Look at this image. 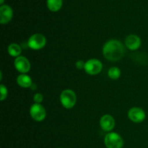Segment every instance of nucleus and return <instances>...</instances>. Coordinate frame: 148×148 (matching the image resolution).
<instances>
[{"mask_svg":"<svg viewBox=\"0 0 148 148\" xmlns=\"http://www.w3.org/2000/svg\"><path fill=\"white\" fill-rule=\"evenodd\" d=\"M17 82L21 88H30L32 85V79L30 77L25 74H21L17 77Z\"/></svg>","mask_w":148,"mask_h":148,"instance_id":"obj_12","label":"nucleus"},{"mask_svg":"<svg viewBox=\"0 0 148 148\" xmlns=\"http://www.w3.org/2000/svg\"><path fill=\"white\" fill-rule=\"evenodd\" d=\"M101 129L105 132H111L115 127V120L111 115H104L100 120Z\"/></svg>","mask_w":148,"mask_h":148,"instance_id":"obj_10","label":"nucleus"},{"mask_svg":"<svg viewBox=\"0 0 148 148\" xmlns=\"http://www.w3.org/2000/svg\"><path fill=\"white\" fill-rule=\"evenodd\" d=\"M104 143L107 148H122L124 141L121 136L116 132H110L106 135Z\"/></svg>","mask_w":148,"mask_h":148,"instance_id":"obj_3","label":"nucleus"},{"mask_svg":"<svg viewBox=\"0 0 148 148\" xmlns=\"http://www.w3.org/2000/svg\"><path fill=\"white\" fill-rule=\"evenodd\" d=\"M48 8L51 12H57L62 8V0H47Z\"/></svg>","mask_w":148,"mask_h":148,"instance_id":"obj_13","label":"nucleus"},{"mask_svg":"<svg viewBox=\"0 0 148 148\" xmlns=\"http://www.w3.org/2000/svg\"><path fill=\"white\" fill-rule=\"evenodd\" d=\"M128 117L132 121L135 123L143 122L145 119V112L138 107L132 108L128 112Z\"/></svg>","mask_w":148,"mask_h":148,"instance_id":"obj_8","label":"nucleus"},{"mask_svg":"<svg viewBox=\"0 0 148 148\" xmlns=\"http://www.w3.org/2000/svg\"><path fill=\"white\" fill-rule=\"evenodd\" d=\"M22 49L20 46L17 43H12L8 46V53L9 54L13 57H18L21 53Z\"/></svg>","mask_w":148,"mask_h":148,"instance_id":"obj_14","label":"nucleus"},{"mask_svg":"<svg viewBox=\"0 0 148 148\" xmlns=\"http://www.w3.org/2000/svg\"><path fill=\"white\" fill-rule=\"evenodd\" d=\"M46 38L43 35L36 33L29 38L27 40V46L33 50H39L46 46Z\"/></svg>","mask_w":148,"mask_h":148,"instance_id":"obj_4","label":"nucleus"},{"mask_svg":"<svg viewBox=\"0 0 148 148\" xmlns=\"http://www.w3.org/2000/svg\"><path fill=\"white\" fill-rule=\"evenodd\" d=\"M30 114L33 120L36 121H42L46 116V111L44 107L40 103H34L30 109Z\"/></svg>","mask_w":148,"mask_h":148,"instance_id":"obj_6","label":"nucleus"},{"mask_svg":"<svg viewBox=\"0 0 148 148\" xmlns=\"http://www.w3.org/2000/svg\"><path fill=\"white\" fill-rule=\"evenodd\" d=\"M14 67L21 74H26L30 71V63L27 58L20 56L14 60Z\"/></svg>","mask_w":148,"mask_h":148,"instance_id":"obj_7","label":"nucleus"},{"mask_svg":"<svg viewBox=\"0 0 148 148\" xmlns=\"http://www.w3.org/2000/svg\"><path fill=\"white\" fill-rule=\"evenodd\" d=\"M125 53V49L118 40L112 39L104 44L103 54L105 58L111 62H116L122 59Z\"/></svg>","mask_w":148,"mask_h":148,"instance_id":"obj_1","label":"nucleus"},{"mask_svg":"<svg viewBox=\"0 0 148 148\" xmlns=\"http://www.w3.org/2000/svg\"><path fill=\"white\" fill-rule=\"evenodd\" d=\"M125 45L130 50H137L141 46L140 38L136 35H130L126 38Z\"/></svg>","mask_w":148,"mask_h":148,"instance_id":"obj_11","label":"nucleus"},{"mask_svg":"<svg viewBox=\"0 0 148 148\" xmlns=\"http://www.w3.org/2000/svg\"><path fill=\"white\" fill-rule=\"evenodd\" d=\"M108 75L111 79H117L119 78L120 76H121V70H120L118 67H116V66L111 67V69L108 70Z\"/></svg>","mask_w":148,"mask_h":148,"instance_id":"obj_15","label":"nucleus"},{"mask_svg":"<svg viewBox=\"0 0 148 148\" xmlns=\"http://www.w3.org/2000/svg\"><path fill=\"white\" fill-rule=\"evenodd\" d=\"M33 100L36 103H40L43 100V96L40 93H36L33 97Z\"/></svg>","mask_w":148,"mask_h":148,"instance_id":"obj_17","label":"nucleus"},{"mask_svg":"<svg viewBox=\"0 0 148 148\" xmlns=\"http://www.w3.org/2000/svg\"><path fill=\"white\" fill-rule=\"evenodd\" d=\"M76 67L78 69H82L85 68V62H84L82 60H79L76 62Z\"/></svg>","mask_w":148,"mask_h":148,"instance_id":"obj_18","label":"nucleus"},{"mask_svg":"<svg viewBox=\"0 0 148 148\" xmlns=\"http://www.w3.org/2000/svg\"><path fill=\"white\" fill-rule=\"evenodd\" d=\"M60 101L62 105L66 109H70L75 106L77 101L75 92L72 90H64L60 95Z\"/></svg>","mask_w":148,"mask_h":148,"instance_id":"obj_2","label":"nucleus"},{"mask_svg":"<svg viewBox=\"0 0 148 148\" xmlns=\"http://www.w3.org/2000/svg\"><path fill=\"white\" fill-rule=\"evenodd\" d=\"M0 90H1V98H0V100L1 101H3L4 100H5L7 98V89L4 85L1 84L0 85Z\"/></svg>","mask_w":148,"mask_h":148,"instance_id":"obj_16","label":"nucleus"},{"mask_svg":"<svg viewBox=\"0 0 148 148\" xmlns=\"http://www.w3.org/2000/svg\"><path fill=\"white\" fill-rule=\"evenodd\" d=\"M13 10L9 5L4 4L0 7V23L7 24L12 19Z\"/></svg>","mask_w":148,"mask_h":148,"instance_id":"obj_9","label":"nucleus"},{"mask_svg":"<svg viewBox=\"0 0 148 148\" xmlns=\"http://www.w3.org/2000/svg\"><path fill=\"white\" fill-rule=\"evenodd\" d=\"M103 68V64L101 61L98 59H90L85 62V72L88 75H96L101 72Z\"/></svg>","mask_w":148,"mask_h":148,"instance_id":"obj_5","label":"nucleus"},{"mask_svg":"<svg viewBox=\"0 0 148 148\" xmlns=\"http://www.w3.org/2000/svg\"><path fill=\"white\" fill-rule=\"evenodd\" d=\"M3 3H4V0H1V1H0V4H2Z\"/></svg>","mask_w":148,"mask_h":148,"instance_id":"obj_19","label":"nucleus"}]
</instances>
